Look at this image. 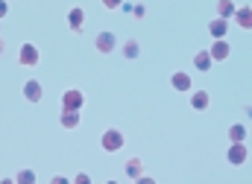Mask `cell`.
Segmentation results:
<instances>
[{
  "label": "cell",
  "instance_id": "6da1fadb",
  "mask_svg": "<svg viewBox=\"0 0 252 184\" xmlns=\"http://www.w3.org/2000/svg\"><path fill=\"white\" fill-rule=\"evenodd\" d=\"M126 143V134L121 129H106L103 131V137H100V146H103V152H121Z\"/></svg>",
  "mask_w": 252,
  "mask_h": 184
},
{
  "label": "cell",
  "instance_id": "7a4b0ae2",
  "mask_svg": "<svg viewBox=\"0 0 252 184\" xmlns=\"http://www.w3.org/2000/svg\"><path fill=\"white\" fill-rule=\"evenodd\" d=\"M226 161H229L232 167H244V164L250 161V149H247V140H241V143H232V146L226 149Z\"/></svg>",
  "mask_w": 252,
  "mask_h": 184
},
{
  "label": "cell",
  "instance_id": "3957f363",
  "mask_svg": "<svg viewBox=\"0 0 252 184\" xmlns=\"http://www.w3.org/2000/svg\"><path fill=\"white\" fill-rule=\"evenodd\" d=\"M85 105V94L79 88H67L62 94V111H82Z\"/></svg>",
  "mask_w": 252,
  "mask_h": 184
},
{
  "label": "cell",
  "instance_id": "277c9868",
  "mask_svg": "<svg viewBox=\"0 0 252 184\" xmlns=\"http://www.w3.org/2000/svg\"><path fill=\"white\" fill-rule=\"evenodd\" d=\"M115 47H118V38H115V32H100L97 38H94V50L100 53V56H109V53H115Z\"/></svg>",
  "mask_w": 252,
  "mask_h": 184
},
{
  "label": "cell",
  "instance_id": "5b68a950",
  "mask_svg": "<svg viewBox=\"0 0 252 184\" xmlns=\"http://www.w3.org/2000/svg\"><path fill=\"white\" fill-rule=\"evenodd\" d=\"M41 59V53H38V47L32 44V41H27V44H21V53H18V61L24 64V67H35Z\"/></svg>",
  "mask_w": 252,
  "mask_h": 184
},
{
  "label": "cell",
  "instance_id": "8992f818",
  "mask_svg": "<svg viewBox=\"0 0 252 184\" xmlns=\"http://www.w3.org/2000/svg\"><path fill=\"white\" fill-rule=\"evenodd\" d=\"M170 88H173V91H179V94H190V91H193V79H190V73L176 70V73L170 76Z\"/></svg>",
  "mask_w": 252,
  "mask_h": 184
},
{
  "label": "cell",
  "instance_id": "52a82bcc",
  "mask_svg": "<svg viewBox=\"0 0 252 184\" xmlns=\"http://www.w3.org/2000/svg\"><path fill=\"white\" fill-rule=\"evenodd\" d=\"M41 97H44L41 82H38V79H27V82H24V100L35 105V103H41Z\"/></svg>",
  "mask_w": 252,
  "mask_h": 184
},
{
  "label": "cell",
  "instance_id": "ba28073f",
  "mask_svg": "<svg viewBox=\"0 0 252 184\" xmlns=\"http://www.w3.org/2000/svg\"><path fill=\"white\" fill-rule=\"evenodd\" d=\"M208 56H211V61H226L229 56H232V47H229V41H226V38H214V44H211Z\"/></svg>",
  "mask_w": 252,
  "mask_h": 184
},
{
  "label": "cell",
  "instance_id": "9c48e42d",
  "mask_svg": "<svg viewBox=\"0 0 252 184\" xmlns=\"http://www.w3.org/2000/svg\"><path fill=\"white\" fill-rule=\"evenodd\" d=\"M67 26H70L73 32H82V29H85V9L73 6V9L67 12Z\"/></svg>",
  "mask_w": 252,
  "mask_h": 184
},
{
  "label": "cell",
  "instance_id": "30bf717a",
  "mask_svg": "<svg viewBox=\"0 0 252 184\" xmlns=\"http://www.w3.org/2000/svg\"><path fill=\"white\" fill-rule=\"evenodd\" d=\"M208 105H211V94L208 91H202V88L199 91H190V108L193 111H205Z\"/></svg>",
  "mask_w": 252,
  "mask_h": 184
},
{
  "label": "cell",
  "instance_id": "8fae6325",
  "mask_svg": "<svg viewBox=\"0 0 252 184\" xmlns=\"http://www.w3.org/2000/svg\"><path fill=\"white\" fill-rule=\"evenodd\" d=\"M235 24L241 29H252V6H235Z\"/></svg>",
  "mask_w": 252,
  "mask_h": 184
},
{
  "label": "cell",
  "instance_id": "7c38bea8",
  "mask_svg": "<svg viewBox=\"0 0 252 184\" xmlns=\"http://www.w3.org/2000/svg\"><path fill=\"white\" fill-rule=\"evenodd\" d=\"M208 32H211V38H226V32H229V21H226V18H214V21L208 24Z\"/></svg>",
  "mask_w": 252,
  "mask_h": 184
},
{
  "label": "cell",
  "instance_id": "4fadbf2b",
  "mask_svg": "<svg viewBox=\"0 0 252 184\" xmlns=\"http://www.w3.org/2000/svg\"><path fill=\"white\" fill-rule=\"evenodd\" d=\"M211 64H214V61H211V56H208V50H196V53H193V67H196L199 73H208Z\"/></svg>",
  "mask_w": 252,
  "mask_h": 184
},
{
  "label": "cell",
  "instance_id": "5bb4252c",
  "mask_svg": "<svg viewBox=\"0 0 252 184\" xmlns=\"http://www.w3.org/2000/svg\"><path fill=\"white\" fill-rule=\"evenodd\" d=\"M247 137H250V129H247L244 123L229 126V140H232V143H241V140H247Z\"/></svg>",
  "mask_w": 252,
  "mask_h": 184
},
{
  "label": "cell",
  "instance_id": "9a60e30c",
  "mask_svg": "<svg viewBox=\"0 0 252 184\" xmlns=\"http://www.w3.org/2000/svg\"><path fill=\"white\" fill-rule=\"evenodd\" d=\"M124 167H126V179H135V182H138V176L144 173V161H141V158H129Z\"/></svg>",
  "mask_w": 252,
  "mask_h": 184
},
{
  "label": "cell",
  "instance_id": "2e32d148",
  "mask_svg": "<svg viewBox=\"0 0 252 184\" xmlns=\"http://www.w3.org/2000/svg\"><path fill=\"white\" fill-rule=\"evenodd\" d=\"M121 53H124V56H126L129 61H135L138 56H141V44H138L135 38H126V41H124V47H121Z\"/></svg>",
  "mask_w": 252,
  "mask_h": 184
},
{
  "label": "cell",
  "instance_id": "e0dca14e",
  "mask_svg": "<svg viewBox=\"0 0 252 184\" xmlns=\"http://www.w3.org/2000/svg\"><path fill=\"white\" fill-rule=\"evenodd\" d=\"M214 6H217V18H226V21H229V18L235 15V6H238V3H235V0H217Z\"/></svg>",
  "mask_w": 252,
  "mask_h": 184
},
{
  "label": "cell",
  "instance_id": "ac0fdd59",
  "mask_svg": "<svg viewBox=\"0 0 252 184\" xmlns=\"http://www.w3.org/2000/svg\"><path fill=\"white\" fill-rule=\"evenodd\" d=\"M59 123H62L64 129H79V111H62L59 114Z\"/></svg>",
  "mask_w": 252,
  "mask_h": 184
},
{
  "label": "cell",
  "instance_id": "d6986e66",
  "mask_svg": "<svg viewBox=\"0 0 252 184\" xmlns=\"http://www.w3.org/2000/svg\"><path fill=\"white\" fill-rule=\"evenodd\" d=\"M15 182L18 184H35V173H32V170H21V173L15 176Z\"/></svg>",
  "mask_w": 252,
  "mask_h": 184
},
{
  "label": "cell",
  "instance_id": "ffe728a7",
  "mask_svg": "<svg viewBox=\"0 0 252 184\" xmlns=\"http://www.w3.org/2000/svg\"><path fill=\"white\" fill-rule=\"evenodd\" d=\"M103 6H106V9H121L124 0H103Z\"/></svg>",
  "mask_w": 252,
  "mask_h": 184
},
{
  "label": "cell",
  "instance_id": "44dd1931",
  "mask_svg": "<svg viewBox=\"0 0 252 184\" xmlns=\"http://www.w3.org/2000/svg\"><path fill=\"white\" fill-rule=\"evenodd\" d=\"M9 15V0H0V21Z\"/></svg>",
  "mask_w": 252,
  "mask_h": 184
},
{
  "label": "cell",
  "instance_id": "7402d4cb",
  "mask_svg": "<svg viewBox=\"0 0 252 184\" xmlns=\"http://www.w3.org/2000/svg\"><path fill=\"white\" fill-rule=\"evenodd\" d=\"M91 182V179H88V176H85V173H79V176H76V179H73V184H88Z\"/></svg>",
  "mask_w": 252,
  "mask_h": 184
},
{
  "label": "cell",
  "instance_id": "603a6c76",
  "mask_svg": "<svg viewBox=\"0 0 252 184\" xmlns=\"http://www.w3.org/2000/svg\"><path fill=\"white\" fill-rule=\"evenodd\" d=\"M0 53H3V41H0Z\"/></svg>",
  "mask_w": 252,
  "mask_h": 184
}]
</instances>
